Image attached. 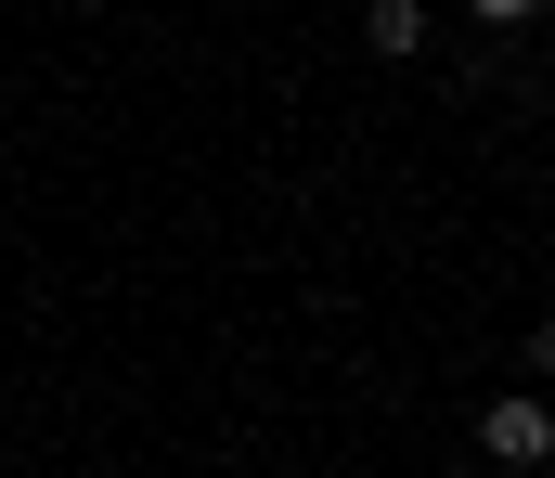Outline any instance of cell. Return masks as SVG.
Returning <instances> with one entry per match:
<instances>
[{
    "label": "cell",
    "instance_id": "cell-1",
    "mask_svg": "<svg viewBox=\"0 0 555 478\" xmlns=\"http://www.w3.org/2000/svg\"><path fill=\"white\" fill-rule=\"evenodd\" d=\"M478 440H491L504 466H543V453H555V414H543V401H491V414H478Z\"/></svg>",
    "mask_w": 555,
    "mask_h": 478
}]
</instances>
